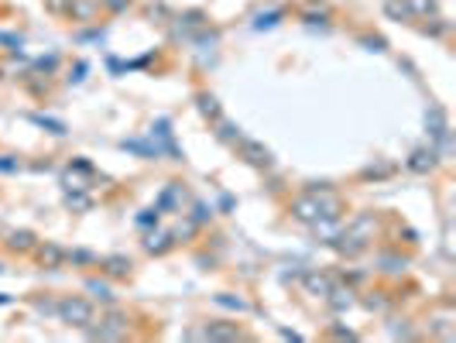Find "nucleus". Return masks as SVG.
I'll use <instances>...</instances> for the list:
<instances>
[{"label": "nucleus", "instance_id": "10", "mask_svg": "<svg viewBox=\"0 0 456 343\" xmlns=\"http://www.w3.org/2000/svg\"><path fill=\"white\" fill-rule=\"evenodd\" d=\"M409 14H435V0H409Z\"/></svg>", "mask_w": 456, "mask_h": 343}, {"label": "nucleus", "instance_id": "7", "mask_svg": "<svg viewBox=\"0 0 456 343\" xmlns=\"http://www.w3.org/2000/svg\"><path fill=\"white\" fill-rule=\"evenodd\" d=\"M103 268H107L110 274H117V278H124V274L131 272V261H127V257H107Z\"/></svg>", "mask_w": 456, "mask_h": 343}, {"label": "nucleus", "instance_id": "4", "mask_svg": "<svg viewBox=\"0 0 456 343\" xmlns=\"http://www.w3.org/2000/svg\"><path fill=\"white\" fill-rule=\"evenodd\" d=\"M206 337L209 340H240V330H237V322H209Z\"/></svg>", "mask_w": 456, "mask_h": 343}, {"label": "nucleus", "instance_id": "13", "mask_svg": "<svg viewBox=\"0 0 456 343\" xmlns=\"http://www.w3.org/2000/svg\"><path fill=\"white\" fill-rule=\"evenodd\" d=\"M391 18H409V7H398V4H388Z\"/></svg>", "mask_w": 456, "mask_h": 343}, {"label": "nucleus", "instance_id": "12", "mask_svg": "<svg viewBox=\"0 0 456 343\" xmlns=\"http://www.w3.org/2000/svg\"><path fill=\"white\" fill-rule=\"evenodd\" d=\"M203 114H209V117H216V114H220V110H216V100H213V96H209V100L203 96Z\"/></svg>", "mask_w": 456, "mask_h": 343}, {"label": "nucleus", "instance_id": "5", "mask_svg": "<svg viewBox=\"0 0 456 343\" xmlns=\"http://www.w3.org/2000/svg\"><path fill=\"white\" fill-rule=\"evenodd\" d=\"M240 148H244V155H247V161H254V165H268V161H271V155H268V148H261V144H254V141H244Z\"/></svg>", "mask_w": 456, "mask_h": 343}, {"label": "nucleus", "instance_id": "11", "mask_svg": "<svg viewBox=\"0 0 456 343\" xmlns=\"http://www.w3.org/2000/svg\"><path fill=\"white\" fill-rule=\"evenodd\" d=\"M90 292H96L100 298H110V289H107V285H100V281H90Z\"/></svg>", "mask_w": 456, "mask_h": 343}, {"label": "nucleus", "instance_id": "2", "mask_svg": "<svg viewBox=\"0 0 456 343\" xmlns=\"http://www.w3.org/2000/svg\"><path fill=\"white\" fill-rule=\"evenodd\" d=\"M59 316L69 326H90L93 322V306L86 298H62L59 302Z\"/></svg>", "mask_w": 456, "mask_h": 343}, {"label": "nucleus", "instance_id": "6", "mask_svg": "<svg viewBox=\"0 0 456 343\" xmlns=\"http://www.w3.org/2000/svg\"><path fill=\"white\" fill-rule=\"evenodd\" d=\"M38 257H42V264H45V268H59L66 254H62V248H55V244H45V248L38 251Z\"/></svg>", "mask_w": 456, "mask_h": 343}, {"label": "nucleus", "instance_id": "3", "mask_svg": "<svg viewBox=\"0 0 456 343\" xmlns=\"http://www.w3.org/2000/svg\"><path fill=\"white\" fill-rule=\"evenodd\" d=\"M305 292L309 296H333V281L326 278V274H316V272H309L305 274Z\"/></svg>", "mask_w": 456, "mask_h": 343}, {"label": "nucleus", "instance_id": "1", "mask_svg": "<svg viewBox=\"0 0 456 343\" xmlns=\"http://www.w3.org/2000/svg\"><path fill=\"white\" fill-rule=\"evenodd\" d=\"M337 209L340 203L333 199V196H326V192H309V196H298L296 203H292V213H296V220L302 223H320V220H329V216H337Z\"/></svg>", "mask_w": 456, "mask_h": 343}, {"label": "nucleus", "instance_id": "8", "mask_svg": "<svg viewBox=\"0 0 456 343\" xmlns=\"http://www.w3.org/2000/svg\"><path fill=\"white\" fill-rule=\"evenodd\" d=\"M433 165H435L433 151H415V155H411V168H415V172H426V168H433Z\"/></svg>", "mask_w": 456, "mask_h": 343}, {"label": "nucleus", "instance_id": "9", "mask_svg": "<svg viewBox=\"0 0 456 343\" xmlns=\"http://www.w3.org/2000/svg\"><path fill=\"white\" fill-rule=\"evenodd\" d=\"M31 240H35V237H31L28 230H18V233H11V248H14V251H28V248H31Z\"/></svg>", "mask_w": 456, "mask_h": 343}]
</instances>
